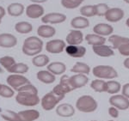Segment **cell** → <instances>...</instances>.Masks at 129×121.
<instances>
[{"label":"cell","instance_id":"1","mask_svg":"<svg viewBox=\"0 0 129 121\" xmlns=\"http://www.w3.org/2000/svg\"><path fill=\"white\" fill-rule=\"evenodd\" d=\"M44 42L38 36H29L24 39L22 51L23 54L28 57H35L40 54L43 50Z\"/></svg>","mask_w":129,"mask_h":121},{"label":"cell","instance_id":"2","mask_svg":"<svg viewBox=\"0 0 129 121\" xmlns=\"http://www.w3.org/2000/svg\"><path fill=\"white\" fill-rule=\"evenodd\" d=\"M97 107H98V103L96 100L91 95H82L76 101V108L79 112H84V113L95 112Z\"/></svg>","mask_w":129,"mask_h":121},{"label":"cell","instance_id":"3","mask_svg":"<svg viewBox=\"0 0 129 121\" xmlns=\"http://www.w3.org/2000/svg\"><path fill=\"white\" fill-rule=\"evenodd\" d=\"M93 76L96 78L103 79V80H113L118 77V72L113 66L100 64L95 66L92 69Z\"/></svg>","mask_w":129,"mask_h":121},{"label":"cell","instance_id":"4","mask_svg":"<svg viewBox=\"0 0 129 121\" xmlns=\"http://www.w3.org/2000/svg\"><path fill=\"white\" fill-rule=\"evenodd\" d=\"M16 101L23 107H35L41 103V99L38 94L30 92H17L16 95Z\"/></svg>","mask_w":129,"mask_h":121},{"label":"cell","instance_id":"5","mask_svg":"<svg viewBox=\"0 0 129 121\" xmlns=\"http://www.w3.org/2000/svg\"><path fill=\"white\" fill-rule=\"evenodd\" d=\"M70 76H68L67 75H62V76L60 77L59 83L57 84L56 86L53 89V92L56 94L58 96H59L61 99H64L66 95L72 91H73V88L72 87L70 83Z\"/></svg>","mask_w":129,"mask_h":121},{"label":"cell","instance_id":"6","mask_svg":"<svg viewBox=\"0 0 129 121\" xmlns=\"http://www.w3.org/2000/svg\"><path fill=\"white\" fill-rule=\"evenodd\" d=\"M63 99H61L59 96H58L56 94H54L53 91L47 93L46 95L41 98V107L45 110V111H51V110L54 109L57 107L58 104Z\"/></svg>","mask_w":129,"mask_h":121},{"label":"cell","instance_id":"7","mask_svg":"<svg viewBox=\"0 0 129 121\" xmlns=\"http://www.w3.org/2000/svg\"><path fill=\"white\" fill-rule=\"evenodd\" d=\"M66 42L63 39H55L49 41L46 43L45 48L46 51L52 54H59L63 53L66 49Z\"/></svg>","mask_w":129,"mask_h":121},{"label":"cell","instance_id":"8","mask_svg":"<svg viewBox=\"0 0 129 121\" xmlns=\"http://www.w3.org/2000/svg\"><path fill=\"white\" fill-rule=\"evenodd\" d=\"M66 16L63 13L59 12H50V13L45 14L41 17V22L43 24H60L63 23L66 21Z\"/></svg>","mask_w":129,"mask_h":121},{"label":"cell","instance_id":"9","mask_svg":"<svg viewBox=\"0 0 129 121\" xmlns=\"http://www.w3.org/2000/svg\"><path fill=\"white\" fill-rule=\"evenodd\" d=\"M6 82L7 84L10 87H11L14 90H16L17 89H19L22 86H23L25 84L28 83H31L30 81L28 80L26 76H22L20 74H11L10 76H8V77L6 78Z\"/></svg>","mask_w":129,"mask_h":121},{"label":"cell","instance_id":"10","mask_svg":"<svg viewBox=\"0 0 129 121\" xmlns=\"http://www.w3.org/2000/svg\"><path fill=\"white\" fill-rule=\"evenodd\" d=\"M25 14L30 19H38L41 18L45 15V10L41 5L32 3L26 7Z\"/></svg>","mask_w":129,"mask_h":121},{"label":"cell","instance_id":"11","mask_svg":"<svg viewBox=\"0 0 129 121\" xmlns=\"http://www.w3.org/2000/svg\"><path fill=\"white\" fill-rule=\"evenodd\" d=\"M109 102L111 106L116 107L118 110H127L129 108V99L122 95H113L109 99Z\"/></svg>","mask_w":129,"mask_h":121},{"label":"cell","instance_id":"12","mask_svg":"<svg viewBox=\"0 0 129 121\" xmlns=\"http://www.w3.org/2000/svg\"><path fill=\"white\" fill-rule=\"evenodd\" d=\"M124 16L125 12L123 10L118 7H114L109 8V10L107 11V13L105 14L104 17L108 22H112V23H115V22L121 21L124 18Z\"/></svg>","mask_w":129,"mask_h":121},{"label":"cell","instance_id":"13","mask_svg":"<svg viewBox=\"0 0 129 121\" xmlns=\"http://www.w3.org/2000/svg\"><path fill=\"white\" fill-rule=\"evenodd\" d=\"M84 37L82 31L78 30V29H72L66 35V42L68 45L78 46V45H81L83 43V41H84Z\"/></svg>","mask_w":129,"mask_h":121},{"label":"cell","instance_id":"14","mask_svg":"<svg viewBox=\"0 0 129 121\" xmlns=\"http://www.w3.org/2000/svg\"><path fill=\"white\" fill-rule=\"evenodd\" d=\"M64 51H66V54L68 56H70V57L79 58L84 57L85 54H86L87 50L84 46H81V45H78V46L67 45Z\"/></svg>","mask_w":129,"mask_h":121},{"label":"cell","instance_id":"15","mask_svg":"<svg viewBox=\"0 0 129 121\" xmlns=\"http://www.w3.org/2000/svg\"><path fill=\"white\" fill-rule=\"evenodd\" d=\"M17 45V38L12 34L3 33L0 34V47L12 48Z\"/></svg>","mask_w":129,"mask_h":121},{"label":"cell","instance_id":"16","mask_svg":"<svg viewBox=\"0 0 129 121\" xmlns=\"http://www.w3.org/2000/svg\"><path fill=\"white\" fill-rule=\"evenodd\" d=\"M93 32L95 34L101 35L103 37L110 36L114 33V28L112 25L109 23H104V22H100V23L95 24L93 28Z\"/></svg>","mask_w":129,"mask_h":121},{"label":"cell","instance_id":"17","mask_svg":"<svg viewBox=\"0 0 129 121\" xmlns=\"http://www.w3.org/2000/svg\"><path fill=\"white\" fill-rule=\"evenodd\" d=\"M70 83L73 89H78L84 87L89 83V77L84 74H75L70 76Z\"/></svg>","mask_w":129,"mask_h":121},{"label":"cell","instance_id":"18","mask_svg":"<svg viewBox=\"0 0 129 121\" xmlns=\"http://www.w3.org/2000/svg\"><path fill=\"white\" fill-rule=\"evenodd\" d=\"M56 113L63 118H70L75 114V108L69 103H62L56 107Z\"/></svg>","mask_w":129,"mask_h":121},{"label":"cell","instance_id":"19","mask_svg":"<svg viewBox=\"0 0 129 121\" xmlns=\"http://www.w3.org/2000/svg\"><path fill=\"white\" fill-rule=\"evenodd\" d=\"M56 34V28L49 24H42L37 28V35L40 38L50 39Z\"/></svg>","mask_w":129,"mask_h":121},{"label":"cell","instance_id":"20","mask_svg":"<svg viewBox=\"0 0 129 121\" xmlns=\"http://www.w3.org/2000/svg\"><path fill=\"white\" fill-rule=\"evenodd\" d=\"M92 51L94 52L95 55L102 58H109L114 55V49L106 44L96 46V47H92Z\"/></svg>","mask_w":129,"mask_h":121},{"label":"cell","instance_id":"21","mask_svg":"<svg viewBox=\"0 0 129 121\" xmlns=\"http://www.w3.org/2000/svg\"><path fill=\"white\" fill-rule=\"evenodd\" d=\"M20 121H35L40 118V112L35 109H28L18 112Z\"/></svg>","mask_w":129,"mask_h":121},{"label":"cell","instance_id":"22","mask_svg":"<svg viewBox=\"0 0 129 121\" xmlns=\"http://www.w3.org/2000/svg\"><path fill=\"white\" fill-rule=\"evenodd\" d=\"M25 11V7L21 3H12L8 5L6 12L10 16L13 17H18L21 16Z\"/></svg>","mask_w":129,"mask_h":121},{"label":"cell","instance_id":"23","mask_svg":"<svg viewBox=\"0 0 129 121\" xmlns=\"http://www.w3.org/2000/svg\"><path fill=\"white\" fill-rule=\"evenodd\" d=\"M71 26L73 28V29H78V30H81V29L87 28L89 27V21L88 18L84 17V16H75L71 20Z\"/></svg>","mask_w":129,"mask_h":121},{"label":"cell","instance_id":"24","mask_svg":"<svg viewBox=\"0 0 129 121\" xmlns=\"http://www.w3.org/2000/svg\"><path fill=\"white\" fill-rule=\"evenodd\" d=\"M47 70L50 71L52 74L58 76V75H63L66 71V64L62 62H52L49 63L47 66Z\"/></svg>","mask_w":129,"mask_h":121},{"label":"cell","instance_id":"25","mask_svg":"<svg viewBox=\"0 0 129 121\" xmlns=\"http://www.w3.org/2000/svg\"><path fill=\"white\" fill-rule=\"evenodd\" d=\"M84 39L88 45L92 46V47H96V46H101L106 43L107 39L105 37L101 36V35L95 34H88L85 35Z\"/></svg>","mask_w":129,"mask_h":121},{"label":"cell","instance_id":"26","mask_svg":"<svg viewBox=\"0 0 129 121\" xmlns=\"http://www.w3.org/2000/svg\"><path fill=\"white\" fill-rule=\"evenodd\" d=\"M36 78L38 79L40 82L45 84H52L55 82L56 76L52 74L48 70H40L36 73Z\"/></svg>","mask_w":129,"mask_h":121},{"label":"cell","instance_id":"27","mask_svg":"<svg viewBox=\"0 0 129 121\" xmlns=\"http://www.w3.org/2000/svg\"><path fill=\"white\" fill-rule=\"evenodd\" d=\"M108 41L111 44L112 48L117 50L121 45H123V44L126 42H129V38L128 37H125V36H121V35L113 34L110 35V36H109Z\"/></svg>","mask_w":129,"mask_h":121},{"label":"cell","instance_id":"28","mask_svg":"<svg viewBox=\"0 0 129 121\" xmlns=\"http://www.w3.org/2000/svg\"><path fill=\"white\" fill-rule=\"evenodd\" d=\"M34 27L33 25L28 22H18L15 24V30L16 33L21 34H29L33 31Z\"/></svg>","mask_w":129,"mask_h":121},{"label":"cell","instance_id":"29","mask_svg":"<svg viewBox=\"0 0 129 121\" xmlns=\"http://www.w3.org/2000/svg\"><path fill=\"white\" fill-rule=\"evenodd\" d=\"M50 63V58L46 54H38L32 58V64L35 67H45Z\"/></svg>","mask_w":129,"mask_h":121},{"label":"cell","instance_id":"30","mask_svg":"<svg viewBox=\"0 0 129 121\" xmlns=\"http://www.w3.org/2000/svg\"><path fill=\"white\" fill-rule=\"evenodd\" d=\"M71 72L75 73V74L89 75L90 72V67L89 64L83 63V62H77L71 69Z\"/></svg>","mask_w":129,"mask_h":121},{"label":"cell","instance_id":"31","mask_svg":"<svg viewBox=\"0 0 129 121\" xmlns=\"http://www.w3.org/2000/svg\"><path fill=\"white\" fill-rule=\"evenodd\" d=\"M90 88L97 93L107 92V82L103 79L96 78L90 83Z\"/></svg>","mask_w":129,"mask_h":121},{"label":"cell","instance_id":"32","mask_svg":"<svg viewBox=\"0 0 129 121\" xmlns=\"http://www.w3.org/2000/svg\"><path fill=\"white\" fill-rule=\"evenodd\" d=\"M29 70V67L27 64L24 63H16L13 66H11L9 70H7L8 72L11 73V74H25Z\"/></svg>","mask_w":129,"mask_h":121},{"label":"cell","instance_id":"33","mask_svg":"<svg viewBox=\"0 0 129 121\" xmlns=\"http://www.w3.org/2000/svg\"><path fill=\"white\" fill-rule=\"evenodd\" d=\"M121 84L115 80H109L107 82V92L109 95H116L121 90Z\"/></svg>","mask_w":129,"mask_h":121},{"label":"cell","instance_id":"34","mask_svg":"<svg viewBox=\"0 0 129 121\" xmlns=\"http://www.w3.org/2000/svg\"><path fill=\"white\" fill-rule=\"evenodd\" d=\"M84 2V0H61L60 4L66 9L74 10L79 7Z\"/></svg>","mask_w":129,"mask_h":121},{"label":"cell","instance_id":"35","mask_svg":"<svg viewBox=\"0 0 129 121\" xmlns=\"http://www.w3.org/2000/svg\"><path fill=\"white\" fill-rule=\"evenodd\" d=\"M0 115L3 119L6 121H20L19 115L18 112H16L14 111H10V110H5L0 112Z\"/></svg>","mask_w":129,"mask_h":121},{"label":"cell","instance_id":"36","mask_svg":"<svg viewBox=\"0 0 129 121\" xmlns=\"http://www.w3.org/2000/svg\"><path fill=\"white\" fill-rule=\"evenodd\" d=\"M80 14L82 16H84L86 18L93 17L95 16V6L94 5H84L82 6L79 10Z\"/></svg>","mask_w":129,"mask_h":121},{"label":"cell","instance_id":"37","mask_svg":"<svg viewBox=\"0 0 129 121\" xmlns=\"http://www.w3.org/2000/svg\"><path fill=\"white\" fill-rule=\"evenodd\" d=\"M16 63V62L15 58L13 57H10V56H4V57L0 58V65L3 68H5L6 70H9Z\"/></svg>","mask_w":129,"mask_h":121},{"label":"cell","instance_id":"38","mask_svg":"<svg viewBox=\"0 0 129 121\" xmlns=\"http://www.w3.org/2000/svg\"><path fill=\"white\" fill-rule=\"evenodd\" d=\"M15 95V90L9 85L2 84L0 87V96L3 98H11Z\"/></svg>","mask_w":129,"mask_h":121},{"label":"cell","instance_id":"39","mask_svg":"<svg viewBox=\"0 0 129 121\" xmlns=\"http://www.w3.org/2000/svg\"><path fill=\"white\" fill-rule=\"evenodd\" d=\"M95 6V13L96 16H104L105 14L109 9V6L107 4L100 3L97 5H94Z\"/></svg>","mask_w":129,"mask_h":121},{"label":"cell","instance_id":"40","mask_svg":"<svg viewBox=\"0 0 129 121\" xmlns=\"http://www.w3.org/2000/svg\"><path fill=\"white\" fill-rule=\"evenodd\" d=\"M16 91L17 92H30L34 94H38V89L37 88L33 85L32 83H28V84H25L23 86H22L19 89H17Z\"/></svg>","mask_w":129,"mask_h":121},{"label":"cell","instance_id":"41","mask_svg":"<svg viewBox=\"0 0 129 121\" xmlns=\"http://www.w3.org/2000/svg\"><path fill=\"white\" fill-rule=\"evenodd\" d=\"M117 50L120 55L129 57V42H126L123 44V45H121Z\"/></svg>","mask_w":129,"mask_h":121},{"label":"cell","instance_id":"42","mask_svg":"<svg viewBox=\"0 0 129 121\" xmlns=\"http://www.w3.org/2000/svg\"><path fill=\"white\" fill-rule=\"evenodd\" d=\"M108 112H109V115L114 118H117L118 117H119V110H118L116 107H113V106H110L109 107Z\"/></svg>","mask_w":129,"mask_h":121},{"label":"cell","instance_id":"43","mask_svg":"<svg viewBox=\"0 0 129 121\" xmlns=\"http://www.w3.org/2000/svg\"><path fill=\"white\" fill-rule=\"evenodd\" d=\"M121 95L129 99V83H126L121 87Z\"/></svg>","mask_w":129,"mask_h":121},{"label":"cell","instance_id":"44","mask_svg":"<svg viewBox=\"0 0 129 121\" xmlns=\"http://www.w3.org/2000/svg\"><path fill=\"white\" fill-rule=\"evenodd\" d=\"M6 14H7V12H6V10L4 7L0 6V24H1V22H2V19L5 17V16Z\"/></svg>","mask_w":129,"mask_h":121},{"label":"cell","instance_id":"45","mask_svg":"<svg viewBox=\"0 0 129 121\" xmlns=\"http://www.w3.org/2000/svg\"><path fill=\"white\" fill-rule=\"evenodd\" d=\"M30 2H32L33 4H39V5H41V4H44L46 2H47L48 0H29Z\"/></svg>","mask_w":129,"mask_h":121},{"label":"cell","instance_id":"46","mask_svg":"<svg viewBox=\"0 0 129 121\" xmlns=\"http://www.w3.org/2000/svg\"><path fill=\"white\" fill-rule=\"evenodd\" d=\"M123 65H124V67L126 68V69L129 70V57H127V58H126V59L124 60Z\"/></svg>","mask_w":129,"mask_h":121},{"label":"cell","instance_id":"47","mask_svg":"<svg viewBox=\"0 0 129 121\" xmlns=\"http://www.w3.org/2000/svg\"><path fill=\"white\" fill-rule=\"evenodd\" d=\"M126 27H128L129 28V17L126 20Z\"/></svg>","mask_w":129,"mask_h":121},{"label":"cell","instance_id":"48","mask_svg":"<svg viewBox=\"0 0 129 121\" xmlns=\"http://www.w3.org/2000/svg\"><path fill=\"white\" fill-rule=\"evenodd\" d=\"M123 1H124L126 4H128V5H129V0H123Z\"/></svg>","mask_w":129,"mask_h":121},{"label":"cell","instance_id":"49","mask_svg":"<svg viewBox=\"0 0 129 121\" xmlns=\"http://www.w3.org/2000/svg\"><path fill=\"white\" fill-rule=\"evenodd\" d=\"M2 71H3V70H2V66L0 65V73H1Z\"/></svg>","mask_w":129,"mask_h":121},{"label":"cell","instance_id":"50","mask_svg":"<svg viewBox=\"0 0 129 121\" xmlns=\"http://www.w3.org/2000/svg\"><path fill=\"white\" fill-rule=\"evenodd\" d=\"M90 121H98V120H95V119H92V120H90Z\"/></svg>","mask_w":129,"mask_h":121},{"label":"cell","instance_id":"51","mask_svg":"<svg viewBox=\"0 0 129 121\" xmlns=\"http://www.w3.org/2000/svg\"><path fill=\"white\" fill-rule=\"evenodd\" d=\"M107 121H116V120H107Z\"/></svg>","mask_w":129,"mask_h":121},{"label":"cell","instance_id":"52","mask_svg":"<svg viewBox=\"0 0 129 121\" xmlns=\"http://www.w3.org/2000/svg\"><path fill=\"white\" fill-rule=\"evenodd\" d=\"M2 112V109H1V108H0V112Z\"/></svg>","mask_w":129,"mask_h":121},{"label":"cell","instance_id":"53","mask_svg":"<svg viewBox=\"0 0 129 121\" xmlns=\"http://www.w3.org/2000/svg\"><path fill=\"white\" fill-rule=\"evenodd\" d=\"M1 85H2V84H1V83H0V87H1Z\"/></svg>","mask_w":129,"mask_h":121},{"label":"cell","instance_id":"54","mask_svg":"<svg viewBox=\"0 0 129 121\" xmlns=\"http://www.w3.org/2000/svg\"><path fill=\"white\" fill-rule=\"evenodd\" d=\"M0 1H1V0H0Z\"/></svg>","mask_w":129,"mask_h":121}]
</instances>
